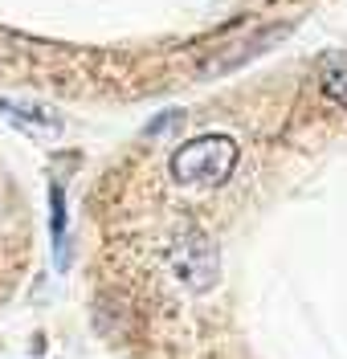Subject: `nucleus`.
Returning <instances> with one entry per match:
<instances>
[{
  "mask_svg": "<svg viewBox=\"0 0 347 359\" xmlns=\"http://www.w3.org/2000/svg\"><path fill=\"white\" fill-rule=\"evenodd\" d=\"M323 94L331 102L347 107V57H331L323 66Z\"/></svg>",
  "mask_w": 347,
  "mask_h": 359,
  "instance_id": "5",
  "label": "nucleus"
},
{
  "mask_svg": "<svg viewBox=\"0 0 347 359\" xmlns=\"http://www.w3.org/2000/svg\"><path fill=\"white\" fill-rule=\"evenodd\" d=\"M0 111H4V118H8L13 127H21V131H29V135H57L62 131V123H57L53 114L41 111V107H29V102H8V98H0Z\"/></svg>",
  "mask_w": 347,
  "mask_h": 359,
  "instance_id": "3",
  "label": "nucleus"
},
{
  "mask_svg": "<svg viewBox=\"0 0 347 359\" xmlns=\"http://www.w3.org/2000/svg\"><path fill=\"white\" fill-rule=\"evenodd\" d=\"M163 262L172 269V278L184 286V290H208L221 273V257H217V245L200 224H180L172 229L168 245H163Z\"/></svg>",
  "mask_w": 347,
  "mask_h": 359,
  "instance_id": "2",
  "label": "nucleus"
},
{
  "mask_svg": "<svg viewBox=\"0 0 347 359\" xmlns=\"http://www.w3.org/2000/svg\"><path fill=\"white\" fill-rule=\"evenodd\" d=\"M49 233H53V262H57V269H66L69 245H66V192H62V184H49Z\"/></svg>",
  "mask_w": 347,
  "mask_h": 359,
  "instance_id": "4",
  "label": "nucleus"
},
{
  "mask_svg": "<svg viewBox=\"0 0 347 359\" xmlns=\"http://www.w3.org/2000/svg\"><path fill=\"white\" fill-rule=\"evenodd\" d=\"M237 168V143L229 135H196L172 156V180L184 188H217Z\"/></svg>",
  "mask_w": 347,
  "mask_h": 359,
  "instance_id": "1",
  "label": "nucleus"
},
{
  "mask_svg": "<svg viewBox=\"0 0 347 359\" xmlns=\"http://www.w3.org/2000/svg\"><path fill=\"white\" fill-rule=\"evenodd\" d=\"M180 118H184L180 111H163V118H156V123L147 127V135H163V131H172V127H176Z\"/></svg>",
  "mask_w": 347,
  "mask_h": 359,
  "instance_id": "6",
  "label": "nucleus"
}]
</instances>
